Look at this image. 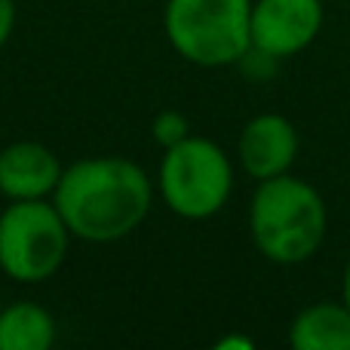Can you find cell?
<instances>
[{
    "label": "cell",
    "instance_id": "5b68a950",
    "mask_svg": "<svg viewBox=\"0 0 350 350\" xmlns=\"http://www.w3.org/2000/svg\"><path fill=\"white\" fill-rule=\"evenodd\" d=\"M71 240L53 200H10L0 212V273L22 286L46 283L62 271Z\"/></svg>",
    "mask_w": 350,
    "mask_h": 350
},
{
    "label": "cell",
    "instance_id": "277c9868",
    "mask_svg": "<svg viewBox=\"0 0 350 350\" xmlns=\"http://www.w3.org/2000/svg\"><path fill=\"white\" fill-rule=\"evenodd\" d=\"M252 0H166L163 34L185 62L197 68H230L252 37Z\"/></svg>",
    "mask_w": 350,
    "mask_h": 350
},
{
    "label": "cell",
    "instance_id": "8992f818",
    "mask_svg": "<svg viewBox=\"0 0 350 350\" xmlns=\"http://www.w3.org/2000/svg\"><path fill=\"white\" fill-rule=\"evenodd\" d=\"M323 22V0H252L249 37L255 49L283 62L304 53L320 37Z\"/></svg>",
    "mask_w": 350,
    "mask_h": 350
},
{
    "label": "cell",
    "instance_id": "5bb4252c",
    "mask_svg": "<svg viewBox=\"0 0 350 350\" xmlns=\"http://www.w3.org/2000/svg\"><path fill=\"white\" fill-rule=\"evenodd\" d=\"M215 350H252V341L243 335H228V338L215 341Z\"/></svg>",
    "mask_w": 350,
    "mask_h": 350
},
{
    "label": "cell",
    "instance_id": "9c48e42d",
    "mask_svg": "<svg viewBox=\"0 0 350 350\" xmlns=\"http://www.w3.org/2000/svg\"><path fill=\"white\" fill-rule=\"evenodd\" d=\"M295 350H350V308L345 301H314L289 326Z\"/></svg>",
    "mask_w": 350,
    "mask_h": 350
},
{
    "label": "cell",
    "instance_id": "3957f363",
    "mask_svg": "<svg viewBox=\"0 0 350 350\" xmlns=\"http://www.w3.org/2000/svg\"><path fill=\"white\" fill-rule=\"evenodd\" d=\"M154 187L172 215L185 221H206L218 215L234 193L230 154L206 135H187L163 151Z\"/></svg>",
    "mask_w": 350,
    "mask_h": 350
},
{
    "label": "cell",
    "instance_id": "52a82bcc",
    "mask_svg": "<svg viewBox=\"0 0 350 350\" xmlns=\"http://www.w3.org/2000/svg\"><path fill=\"white\" fill-rule=\"evenodd\" d=\"M298 151H301V139H298L295 123L273 111L246 120L237 139V163L252 181L292 172Z\"/></svg>",
    "mask_w": 350,
    "mask_h": 350
},
{
    "label": "cell",
    "instance_id": "7c38bea8",
    "mask_svg": "<svg viewBox=\"0 0 350 350\" xmlns=\"http://www.w3.org/2000/svg\"><path fill=\"white\" fill-rule=\"evenodd\" d=\"M277 65H280V59H273V55H267L265 49H255V46H249L246 53H243V59L237 62V68H240L249 80H255V83L271 80L273 74H277Z\"/></svg>",
    "mask_w": 350,
    "mask_h": 350
},
{
    "label": "cell",
    "instance_id": "9a60e30c",
    "mask_svg": "<svg viewBox=\"0 0 350 350\" xmlns=\"http://www.w3.org/2000/svg\"><path fill=\"white\" fill-rule=\"evenodd\" d=\"M341 301L350 308V258L345 265V273H341Z\"/></svg>",
    "mask_w": 350,
    "mask_h": 350
},
{
    "label": "cell",
    "instance_id": "ba28073f",
    "mask_svg": "<svg viewBox=\"0 0 350 350\" xmlns=\"http://www.w3.org/2000/svg\"><path fill=\"white\" fill-rule=\"evenodd\" d=\"M62 160L40 142H12L0 148V193L6 200H53Z\"/></svg>",
    "mask_w": 350,
    "mask_h": 350
},
{
    "label": "cell",
    "instance_id": "6da1fadb",
    "mask_svg": "<svg viewBox=\"0 0 350 350\" xmlns=\"http://www.w3.org/2000/svg\"><path fill=\"white\" fill-rule=\"evenodd\" d=\"M157 187L135 160L80 157L62 170L53 203L74 240L117 243L145 224Z\"/></svg>",
    "mask_w": 350,
    "mask_h": 350
},
{
    "label": "cell",
    "instance_id": "30bf717a",
    "mask_svg": "<svg viewBox=\"0 0 350 350\" xmlns=\"http://www.w3.org/2000/svg\"><path fill=\"white\" fill-rule=\"evenodd\" d=\"M55 335V317L43 304L12 301L0 310V350H49Z\"/></svg>",
    "mask_w": 350,
    "mask_h": 350
},
{
    "label": "cell",
    "instance_id": "7a4b0ae2",
    "mask_svg": "<svg viewBox=\"0 0 350 350\" xmlns=\"http://www.w3.org/2000/svg\"><path fill=\"white\" fill-rule=\"evenodd\" d=\"M329 234V206L310 181L292 172L255 181L249 200V237L273 265H304Z\"/></svg>",
    "mask_w": 350,
    "mask_h": 350
},
{
    "label": "cell",
    "instance_id": "8fae6325",
    "mask_svg": "<svg viewBox=\"0 0 350 350\" xmlns=\"http://www.w3.org/2000/svg\"><path fill=\"white\" fill-rule=\"evenodd\" d=\"M151 135H154V142L166 151V148H175L178 142H185L187 135H193V133H191V123H187V117L181 114V111L166 108V111H160V114L154 117Z\"/></svg>",
    "mask_w": 350,
    "mask_h": 350
},
{
    "label": "cell",
    "instance_id": "4fadbf2b",
    "mask_svg": "<svg viewBox=\"0 0 350 350\" xmlns=\"http://www.w3.org/2000/svg\"><path fill=\"white\" fill-rule=\"evenodd\" d=\"M16 22H18L16 0H0V49L10 43L12 31H16Z\"/></svg>",
    "mask_w": 350,
    "mask_h": 350
}]
</instances>
